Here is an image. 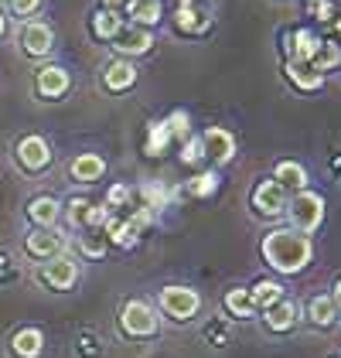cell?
<instances>
[{"label": "cell", "instance_id": "obj_30", "mask_svg": "<svg viewBox=\"0 0 341 358\" xmlns=\"http://www.w3.org/2000/svg\"><path fill=\"white\" fill-rule=\"evenodd\" d=\"M226 307H228V314H235V317H253L256 314V303L249 297V290H228Z\"/></svg>", "mask_w": 341, "mask_h": 358}, {"label": "cell", "instance_id": "obj_18", "mask_svg": "<svg viewBox=\"0 0 341 358\" xmlns=\"http://www.w3.org/2000/svg\"><path fill=\"white\" fill-rule=\"evenodd\" d=\"M106 174V161L99 157V154H79L75 161H72V178L75 181H99Z\"/></svg>", "mask_w": 341, "mask_h": 358}, {"label": "cell", "instance_id": "obj_23", "mask_svg": "<svg viewBox=\"0 0 341 358\" xmlns=\"http://www.w3.org/2000/svg\"><path fill=\"white\" fill-rule=\"evenodd\" d=\"M140 198H143V205H147L150 212H157V208H164L170 198H174V192H170L164 181H143V185H140Z\"/></svg>", "mask_w": 341, "mask_h": 358}, {"label": "cell", "instance_id": "obj_36", "mask_svg": "<svg viewBox=\"0 0 341 358\" xmlns=\"http://www.w3.org/2000/svg\"><path fill=\"white\" fill-rule=\"evenodd\" d=\"M82 252H85V256H96V259H99V256L106 252V239H103V236H96V232H92V236H85V239H82Z\"/></svg>", "mask_w": 341, "mask_h": 358}, {"label": "cell", "instance_id": "obj_27", "mask_svg": "<svg viewBox=\"0 0 341 358\" xmlns=\"http://www.w3.org/2000/svg\"><path fill=\"white\" fill-rule=\"evenodd\" d=\"M168 143H170V134L164 123H150V127H147V143H143L147 157H161V154L168 150Z\"/></svg>", "mask_w": 341, "mask_h": 358}, {"label": "cell", "instance_id": "obj_43", "mask_svg": "<svg viewBox=\"0 0 341 358\" xmlns=\"http://www.w3.org/2000/svg\"><path fill=\"white\" fill-rule=\"evenodd\" d=\"M3 31H7V17L0 14V38H3Z\"/></svg>", "mask_w": 341, "mask_h": 358}, {"label": "cell", "instance_id": "obj_35", "mask_svg": "<svg viewBox=\"0 0 341 358\" xmlns=\"http://www.w3.org/2000/svg\"><path fill=\"white\" fill-rule=\"evenodd\" d=\"M201 157H205V154H201V137H188L184 147H181V161H184V164H198Z\"/></svg>", "mask_w": 341, "mask_h": 358}, {"label": "cell", "instance_id": "obj_41", "mask_svg": "<svg viewBox=\"0 0 341 358\" xmlns=\"http://www.w3.org/2000/svg\"><path fill=\"white\" fill-rule=\"evenodd\" d=\"M123 3H126V0H103V7H110V10H119Z\"/></svg>", "mask_w": 341, "mask_h": 358}, {"label": "cell", "instance_id": "obj_19", "mask_svg": "<svg viewBox=\"0 0 341 358\" xmlns=\"http://www.w3.org/2000/svg\"><path fill=\"white\" fill-rule=\"evenodd\" d=\"M103 229H106V239H110L113 246H123V249H133L137 239H140V232L130 225V219H113V215H110V222H106Z\"/></svg>", "mask_w": 341, "mask_h": 358}, {"label": "cell", "instance_id": "obj_38", "mask_svg": "<svg viewBox=\"0 0 341 358\" xmlns=\"http://www.w3.org/2000/svg\"><path fill=\"white\" fill-rule=\"evenodd\" d=\"M106 201H110V208H123V205L130 201V188H126V185H113L110 194H106Z\"/></svg>", "mask_w": 341, "mask_h": 358}, {"label": "cell", "instance_id": "obj_28", "mask_svg": "<svg viewBox=\"0 0 341 358\" xmlns=\"http://www.w3.org/2000/svg\"><path fill=\"white\" fill-rule=\"evenodd\" d=\"M335 65H341V48H338V45H331V41H321L317 55L311 58V69L324 76V72H331Z\"/></svg>", "mask_w": 341, "mask_h": 358}, {"label": "cell", "instance_id": "obj_24", "mask_svg": "<svg viewBox=\"0 0 341 358\" xmlns=\"http://www.w3.org/2000/svg\"><path fill=\"white\" fill-rule=\"evenodd\" d=\"M249 297H253V303L256 307H273L277 301H284V287L277 283V280H259L253 290H249Z\"/></svg>", "mask_w": 341, "mask_h": 358}, {"label": "cell", "instance_id": "obj_15", "mask_svg": "<svg viewBox=\"0 0 341 358\" xmlns=\"http://www.w3.org/2000/svg\"><path fill=\"white\" fill-rule=\"evenodd\" d=\"M161 14H164L161 0H126V17L140 28H154L161 21Z\"/></svg>", "mask_w": 341, "mask_h": 358}, {"label": "cell", "instance_id": "obj_4", "mask_svg": "<svg viewBox=\"0 0 341 358\" xmlns=\"http://www.w3.org/2000/svg\"><path fill=\"white\" fill-rule=\"evenodd\" d=\"M119 324L126 334H133V338H147V334H154L157 331V314H154V307L147 301H130L123 307V314H119Z\"/></svg>", "mask_w": 341, "mask_h": 358}, {"label": "cell", "instance_id": "obj_6", "mask_svg": "<svg viewBox=\"0 0 341 358\" xmlns=\"http://www.w3.org/2000/svg\"><path fill=\"white\" fill-rule=\"evenodd\" d=\"M201 154L208 161H215V164H228L235 157V137L228 130H222V127H208L201 134Z\"/></svg>", "mask_w": 341, "mask_h": 358}, {"label": "cell", "instance_id": "obj_44", "mask_svg": "<svg viewBox=\"0 0 341 358\" xmlns=\"http://www.w3.org/2000/svg\"><path fill=\"white\" fill-rule=\"evenodd\" d=\"M338 34H341V21H338Z\"/></svg>", "mask_w": 341, "mask_h": 358}, {"label": "cell", "instance_id": "obj_2", "mask_svg": "<svg viewBox=\"0 0 341 358\" xmlns=\"http://www.w3.org/2000/svg\"><path fill=\"white\" fill-rule=\"evenodd\" d=\"M286 215L293 222L297 232H314L321 219H324V198L314 192H300L286 201Z\"/></svg>", "mask_w": 341, "mask_h": 358}, {"label": "cell", "instance_id": "obj_20", "mask_svg": "<svg viewBox=\"0 0 341 358\" xmlns=\"http://www.w3.org/2000/svg\"><path fill=\"white\" fill-rule=\"evenodd\" d=\"M293 321H297V307L293 301H277L273 307H266V328L270 331H290L293 328Z\"/></svg>", "mask_w": 341, "mask_h": 358}, {"label": "cell", "instance_id": "obj_26", "mask_svg": "<svg viewBox=\"0 0 341 358\" xmlns=\"http://www.w3.org/2000/svg\"><path fill=\"white\" fill-rule=\"evenodd\" d=\"M174 24L181 31H188V34H201L205 31V21H201V10L195 3H181L177 10H174Z\"/></svg>", "mask_w": 341, "mask_h": 358}, {"label": "cell", "instance_id": "obj_34", "mask_svg": "<svg viewBox=\"0 0 341 358\" xmlns=\"http://www.w3.org/2000/svg\"><path fill=\"white\" fill-rule=\"evenodd\" d=\"M89 205H92V201H85V198H72V201H68L65 219L72 222V225H85V212H89Z\"/></svg>", "mask_w": 341, "mask_h": 358}, {"label": "cell", "instance_id": "obj_3", "mask_svg": "<svg viewBox=\"0 0 341 358\" xmlns=\"http://www.w3.org/2000/svg\"><path fill=\"white\" fill-rule=\"evenodd\" d=\"M161 307H164V314H170L174 321H188V317H195L201 307V297L198 290H191V287H164L161 290Z\"/></svg>", "mask_w": 341, "mask_h": 358}, {"label": "cell", "instance_id": "obj_39", "mask_svg": "<svg viewBox=\"0 0 341 358\" xmlns=\"http://www.w3.org/2000/svg\"><path fill=\"white\" fill-rule=\"evenodd\" d=\"M130 225H133L137 232H143V229H150V225H154V212H150L147 205H143V208H137V212L130 215Z\"/></svg>", "mask_w": 341, "mask_h": 358}, {"label": "cell", "instance_id": "obj_9", "mask_svg": "<svg viewBox=\"0 0 341 358\" xmlns=\"http://www.w3.org/2000/svg\"><path fill=\"white\" fill-rule=\"evenodd\" d=\"M17 161L24 171H45L52 164V147L45 137H24L17 143Z\"/></svg>", "mask_w": 341, "mask_h": 358}, {"label": "cell", "instance_id": "obj_31", "mask_svg": "<svg viewBox=\"0 0 341 358\" xmlns=\"http://www.w3.org/2000/svg\"><path fill=\"white\" fill-rule=\"evenodd\" d=\"M164 127H168V134H170V140H188L191 137V116L184 110H174L164 120Z\"/></svg>", "mask_w": 341, "mask_h": 358}, {"label": "cell", "instance_id": "obj_29", "mask_svg": "<svg viewBox=\"0 0 341 358\" xmlns=\"http://www.w3.org/2000/svg\"><path fill=\"white\" fill-rule=\"evenodd\" d=\"M307 314H311V321L317 324V328H328V324L335 321L338 307H335V301H331V297H314V301L307 303Z\"/></svg>", "mask_w": 341, "mask_h": 358}, {"label": "cell", "instance_id": "obj_16", "mask_svg": "<svg viewBox=\"0 0 341 358\" xmlns=\"http://www.w3.org/2000/svg\"><path fill=\"white\" fill-rule=\"evenodd\" d=\"M41 348H45V334L38 328H21L10 338V352L17 358H38Z\"/></svg>", "mask_w": 341, "mask_h": 358}, {"label": "cell", "instance_id": "obj_11", "mask_svg": "<svg viewBox=\"0 0 341 358\" xmlns=\"http://www.w3.org/2000/svg\"><path fill=\"white\" fill-rule=\"evenodd\" d=\"M38 96H45V99H58V96H65L68 92V72H65V65H48V69H41L38 72Z\"/></svg>", "mask_w": 341, "mask_h": 358}, {"label": "cell", "instance_id": "obj_7", "mask_svg": "<svg viewBox=\"0 0 341 358\" xmlns=\"http://www.w3.org/2000/svg\"><path fill=\"white\" fill-rule=\"evenodd\" d=\"M253 208L259 215H266V219L286 212V188L277 181V178H273V181H263V185L253 192Z\"/></svg>", "mask_w": 341, "mask_h": 358}, {"label": "cell", "instance_id": "obj_13", "mask_svg": "<svg viewBox=\"0 0 341 358\" xmlns=\"http://www.w3.org/2000/svg\"><path fill=\"white\" fill-rule=\"evenodd\" d=\"M103 83L110 92H123V89H130V85L137 83V69H133V62H126V58H116L106 65V72H103Z\"/></svg>", "mask_w": 341, "mask_h": 358}, {"label": "cell", "instance_id": "obj_14", "mask_svg": "<svg viewBox=\"0 0 341 358\" xmlns=\"http://www.w3.org/2000/svg\"><path fill=\"white\" fill-rule=\"evenodd\" d=\"M24 249H28L31 256H38V259H52V256L61 252V239H58L52 229H34L28 236V243H24Z\"/></svg>", "mask_w": 341, "mask_h": 358}, {"label": "cell", "instance_id": "obj_37", "mask_svg": "<svg viewBox=\"0 0 341 358\" xmlns=\"http://www.w3.org/2000/svg\"><path fill=\"white\" fill-rule=\"evenodd\" d=\"M307 10H311L317 21H331V14H335L331 0H307Z\"/></svg>", "mask_w": 341, "mask_h": 358}, {"label": "cell", "instance_id": "obj_42", "mask_svg": "<svg viewBox=\"0 0 341 358\" xmlns=\"http://www.w3.org/2000/svg\"><path fill=\"white\" fill-rule=\"evenodd\" d=\"M331 301H335V307L341 310V280H338V287H335V297H331Z\"/></svg>", "mask_w": 341, "mask_h": 358}, {"label": "cell", "instance_id": "obj_33", "mask_svg": "<svg viewBox=\"0 0 341 358\" xmlns=\"http://www.w3.org/2000/svg\"><path fill=\"white\" fill-rule=\"evenodd\" d=\"M110 222V205H89V212H85V225L89 229H103Z\"/></svg>", "mask_w": 341, "mask_h": 358}, {"label": "cell", "instance_id": "obj_21", "mask_svg": "<svg viewBox=\"0 0 341 358\" xmlns=\"http://www.w3.org/2000/svg\"><path fill=\"white\" fill-rule=\"evenodd\" d=\"M286 76H290V83L297 85V89H307V92L324 85V76L314 72L311 65H304V62H286Z\"/></svg>", "mask_w": 341, "mask_h": 358}, {"label": "cell", "instance_id": "obj_10", "mask_svg": "<svg viewBox=\"0 0 341 358\" xmlns=\"http://www.w3.org/2000/svg\"><path fill=\"white\" fill-rule=\"evenodd\" d=\"M52 45H55V34H52V28H48L45 21L24 24V31H21V48H24L31 58H45L52 52Z\"/></svg>", "mask_w": 341, "mask_h": 358}, {"label": "cell", "instance_id": "obj_32", "mask_svg": "<svg viewBox=\"0 0 341 358\" xmlns=\"http://www.w3.org/2000/svg\"><path fill=\"white\" fill-rule=\"evenodd\" d=\"M188 192L195 194V198H208V194H215L219 192V174H215V171L195 174V178H191V185H188Z\"/></svg>", "mask_w": 341, "mask_h": 358}, {"label": "cell", "instance_id": "obj_8", "mask_svg": "<svg viewBox=\"0 0 341 358\" xmlns=\"http://www.w3.org/2000/svg\"><path fill=\"white\" fill-rule=\"evenodd\" d=\"M113 48L119 58H130V55H147L150 48H154V34L147 28H140V24H133V28H126L123 24V31L113 38Z\"/></svg>", "mask_w": 341, "mask_h": 358}, {"label": "cell", "instance_id": "obj_22", "mask_svg": "<svg viewBox=\"0 0 341 358\" xmlns=\"http://www.w3.org/2000/svg\"><path fill=\"white\" fill-rule=\"evenodd\" d=\"M92 31H96V38H103V41H113L116 34L123 31V17H119V10L103 7V10L92 17Z\"/></svg>", "mask_w": 341, "mask_h": 358}, {"label": "cell", "instance_id": "obj_1", "mask_svg": "<svg viewBox=\"0 0 341 358\" xmlns=\"http://www.w3.org/2000/svg\"><path fill=\"white\" fill-rule=\"evenodd\" d=\"M314 256V246L307 232L297 229H273L263 239V259L277 270V273H300Z\"/></svg>", "mask_w": 341, "mask_h": 358}, {"label": "cell", "instance_id": "obj_5", "mask_svg": "<svg viewBox=\"0 0 341 358\" xmlns=\"http://www.w3.org/2000/svg\"><path fill=\"white\" fill-rule=\"evenodd\" d=\"M41 280L52 287V290H72L75 280H79V263L72 256H52L45 266H41Z\"/></svg>", "mask_w": 341, "mask_h": 358}, {"label": "cell", "instance_id": "obj_25", "mask_svg": "<svg viewBox=\"0 0 341 358\" xmlns=\"http://www.w3.org/2000/svg\"><path fill=\"white\" fill-rule=\"evenodd\" d=\"M273 178H277L284 188H300V192H304V185H307V171L300 164H293V161H280L277 171H273Z\"/></svg>", "mask_w": 341, "mask_h": 358}, {"label": "cell", "instance_id": "obj_12", "mask_svg": "<svg viewBox=\"0 0 341 358\" xmlns=\"http://www.w3.org/2000/svg\"><path fill=\"white\" fill-rule=\"evenodd\" d=\"M28 219L34 222V229H52V225L61 219V205H58L52 194L31 198L28 201Z\"/></svg>", "mask_w": 341, "mask_h": 358}, {"label": "cell", "instance_id": "obj_17", "mask_svg": "<svg viewBox=\"0 0 341 358\" xmlns=\"http://www.w3.org/2000/svg\"><path fill=\"white\" fill-rule=\"evenodd\" d=\"M317 48H321V38L311 34L307 28H300V31L290 34V62H304V65H311V58L317 55Z\"/></svg>", "mask_w": 341, "mask_h": 358}, {"label": "cell", "instance_id": "obj_40", "mask_svg": "<svg viewBox=\"0 0 341 358\" xmlns=\"http://www.w3.org/2000/svg\"><path fill=\"white\" fill-rule=\"evenodd\" d=\"M38 3H41V0H10V10H14L17 17H28V14L38 10Z\"/></svg>", "mask_w": 341, "mask_h": 358}]
</instances>
